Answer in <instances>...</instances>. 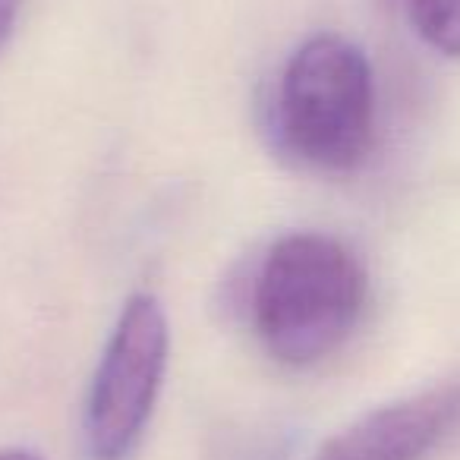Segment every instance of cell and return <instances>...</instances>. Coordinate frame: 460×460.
Wrapping results in <instances>:
<instances>
[{
  "mask_svg": "<svg viewBox=\"0 0 460 460\" xmlns=\"http://www.w3.org/2000/svg\"><path fill=\"white\" fill-rule=\"evenodd\" d=\"M366 306V269L328 234H288L269 250L252 288V322L284 366H313L334 353Z\"/></svg>",
  "mask_w": 460,
  "mask_h": 460,
  "instance_id": "1",
  "label": "cell"
},
{
  "mask_svg": "<svg viewBox=\"0 0 460 460\" xmlns=\"http://www.w3.org/2000/svg\"><path fill=\"white\" fill-rule=\"evenodd\" d=\"M275 129L284 152L328 173H347L372 148L376 85L366 54L341 35H315L281 73Z\"/></svg>",
  "mask_w": 460,
  "mask_h": 460,
  "instance_id": "2",
  "label": "cell"
},
{
  "mask_svg": "<svg viewBox=\"0 0 460 460\" xmlns=\"http://www.w3.org/2000/svg\"><path fill=\"white\" fill-rule=\"evenodd\" d=\"M167 319L152 294L127 300L85 403L92 460H123L139 441L167 369Z\"/></svg>",
  "mask_w": 460,
  "mask_h": 460,
  "instance_id": "3",
  "label": "cell"
},
{
  "mask_svg": "<svg viewBox=\"0 0 460 460\" xmlns=\"http://www.w3.org/2000/svg\"><path fill=\"white\" fill-rule=\"evenodd\" d=\"M460 426V382L366 413L328 438L315 460H422Z\"/></svg>",
  "mask_w": 460,
  "mask_h": 460,
  "instance_id": "4",
  "label": "cell"
},
{
  "mask_svg": "<svg viewBox=\"0 0 460 460\" xmlns=\"http://www.w3.org/2000/svg\"><path fill=\"white\" fill-rule=\"evenodd\" d=\"M413 32L447 58H460V0H394Z\"/></svg>",
  "mask_w": 460,
  "mask_h": 460,
  "instance_id": "5",
  "label": "cell"
},
{
  "mask_svg": "<svg viewBox=\"0 0 460 460\" xmlns=\"http://www.w3.org/2000/svg\"><path fill=\"white\" fill-rule=\"evenodd\" d=\"M16 13H20V0H0V51H4L10 32H13Z\"/></svg>",
  "mask_w": 460,
  "mask_h": 460,
  "instance_id": "6",
  "label": "cell"
},
{
  "mask_svg": "<svg viewBox=\"0 0 460 460\" xmlns=\"http://www.w3.org/2000/svg\"><path fill=\"white\" fill-rule=\"evenodd\" d=\"M0 460H39L35 454H26V451H4Z\"/></svg>",
  "mask_w": 460,
  "mask_h": 460,
  "instance_id": "7",
  "label": "cell"
}]
</instances>
